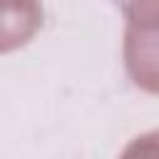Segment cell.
Returning a JSON list of instances; mask_svg holds the SVG:
<instances>
[{"label":"cell","instance_id":"obj_1","mask_svg":"<svg viewBox=\"0 0 159 159\" xmlns=\"http://www.w3.org/2000/svg\"><path fill=\"white\" fill-rule=\"evenodd\" d=\"M124 67L134 84L159 94V20L124 25Z\"/></svg>","mask_w":159,"mask_h":159},{"label":"cell","instance_id":"obj_2","mask_svg":"<svg viewBox=\"0 0 159 159\" xmlns=\"http://www.w3.org/2000/svg\"><path fill=\"white\" fill-rule=\"evenodd\" d=\"M40 0H0V52L25 45L42 25Z\"/></svg>","mask_w":159,"mask_h":159},{"label":"cell","instance_id":"obj_3","mask_svg":"<svg viewBox=\"0 0 159 159\" xmlns=\"http://www.w3.org/2000/svg\"><path fill=\"white\" fill-rule=\"evenodd\" d=\"M119 159H159V127L132 137L119 152Z\"/></svg>","mask_w":159,"mask_h":159},{"label":"cell","instance_id":"obj_4","mask_svg":"<svg viewBox=\"0 0 159 159\" xmlns=\"http://www.w3.org/2000/svg\"><path fill=\"white\" fill-rule=\"evenodd\" d=\"M114 5L124 12L127 20L137 22L159 20V0H114Z\"/></svg>","mask_w":159,"mask_h":159}]
</instances>
